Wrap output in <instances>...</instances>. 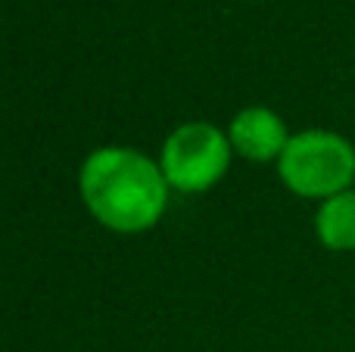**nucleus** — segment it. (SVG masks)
Wrapping results in <instances>:
<instances>
[{
  "instance_id": "obj_2",
  "label": "nucleus",
  "mask_w": 355,
  "mask_h": 352,
  "mask_svg": "<svg viewBox=\"0 0 355 352\" xmlns=\"http://www.w3.org/2000/svg\"><path fill=\"white\" fill-rule=\"evenodd\" d=\"M281 181L309 200H331L355 181V150L334 131H300L277 159Z\"/></svg>"
},
{
  "instance_id": "obj_1",
  "label": "nucleus",
  "mask_w": 355,
  "mask_h": 352,
  "mask_svg": "<svg viewBox=\"0 0 355 352\" xmlns=\"http://www.w3.org/2000/svg\"><path fill=\"white\" fill-rule=\"evenodd\" d=\"M78 187L87 212L119 234L150 231L168 206V181L162 168L128 147L94 150L81 166Z\"/></svg>"
},
{
  "instance_id": "obj_5",
  "label": "nucleus",
  "mask_w": 355,
  "mask_h": 352,
  "mask_svg": "<svg viewBox=\"0 0 355 352\" xmlns=\"http://www.w3.org/2000/svg\"><path fill=\"white\" fill-rule=\"evenodd\" d=\"M315 231L327 249H337V253L355 249V191H343L324 200L315 218Z\"/></svg>"
},
{
  "instance_id": "obj_3",
  "label": "nucleus",
  "mask_w": 355,
  "mask_h": 352,
  "mask_svg": "<svg viewBox=\"0 0 355 352\" xmlns=\"http://www.w3.org/2000/svg\"><path fill=\"white\" fill-rule=\"evenodd\" d=\"M231 162V141L209 122L178 125L159 156L168 187L181 193H202L218 184Z\"/></svg>"
},
{
  "instance_id": "obj_4",
  "label": "nucleus",
  "mask_w": 355,
  "mask_h": 352,
  "mask_svg": "<svg viewBox=\"0 0 355 352\" xmlns=\"http://www.w3.org/2000/svg\"><path fill=\"white\" fill-rule=\"evenodd\" d=\"M227 141H231V150H237L243 159L268 162L281 159L284 147L290 143V134L277 112L265 109V106H250L234 116Z\"/></svg>"
}]
</instances>
